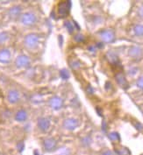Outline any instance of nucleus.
Instances as JSON below:
<instances>
[{
    "label": "nucleus",
    "instance_id": "nucleus-35",
    "mask_svg": "<svg viewBox=\"0 0 143 155\" xmlns=\"http://www.w3.org/2000/svg\"><path fill=\"white\" fill-rule=\"evenodd\" d=\"M97 111H98V113L100 116L102 115V114H101V111H100V109H99V108H97Z\"/></svg>",
    "mask_w": 143,
    "mask_h": 155
},
{
    "label": "nucleus",
    "instance_id": "nucleus-34",
    "mask_svg": "<svg viewBox=\"0 0 143 155\" xmlns=\"http://www.w3.org/2000/svg\"><path fill=\"white\" fill-rule=\"evenodd\" d=\"M89 50H90L91 52H94L95 51V47H89Z\"/></svg>",
    "mask_w": 143,
    "mask_h": 155
},
{
    "label": "nucleus",
    "instance_id": "nucleus-9",
    "mask_svg": "<svg viewBox=\"0 0 143 155\" xmlns=\"http://www.w3.org/2000/svg\"><path fill=\"white\" fill-rule=\"evenodd\" d=\"M7 99L11 103H17L20 99V94L17 90H11L8 92Z\"/></svg>",
    "mask_w": 143,
    "mask_h": 155
},
{
    "label": "nucleus",
    "instance_id": "nucleus-11",
    "mask_svg": "<svg viewBox=\"0 0 143 155\" xmlns=\"http://www.w3.org/2000/svg\"><path fill=\"white\" fill-rule=\"evenodd\" d=\"M38 126L42 132H47L50 127V121L47 117H41L38 120Z\"/></svg>",
    "mask_w": 143,
    "mask_h": 155
},
{
    "label": "nucleus",
    "instance_id": "nucleus-5",
    "mask_svg": "<svg viewBox=\"0 0 143 155\" xmlns=\"http://www.w3.org/2000/svg\"><path fill=\"white\" fill-rule=\"evenodd\" d=\"M71 8V2L70 1H64V2H61L58 5V12L59 14L61 17H66L69 12V10Z\"/></svg>",
    "mask_w": 143,
    "mask_h": 155
},
{
    "label": "nucleus",
    "instance_id": "nucleus-31",
    "mask_svg": "<svg viewBox=\"0 0 143 155\" xmlns=\"http://www.w3.org/2000/svg\"><path fill=\"white\" fill-rule=\"evenodd\" d=\"M102 155H113V154L111 151H105V152L103 153Z\"/></svg>",
    "mask_w": 143,
    "mask_h": 155
},
{
    "label": "nucleus",
    "instance_id": "nucleus-32",
    "mask_svg": "<svg viewBox=\"0 0 143 155\" xmlns=\"http://www.w3.org/2000/svg\"><path fill=\"white\" fill-rule=\"evenodd\" d=\"M97 47H98V48H102V47H104V44H103V43H98V44H97Z\"/></svg>",
    "mask_w": 143,
    "mask_h": 155
},
{
    "label": "nucleus",
    "instance_id": "nucleus-6",
    "mask_svg": "<svg viewBox=\"0 0 143 155\" xmlns=\"http://www.w3.org/2000/svg\"><path fill=\"white\" fill-rule=\"evenodd\" d=\"M15 65L20 68H27L30 65V59L28 58L26 55H19L16 60H15Z\"/></svg>",
    "mask_w": 143,
    "mask_h": 155
},
{
    "label": "nucleus",
    "instance_id": "nucleus-22",
    "mask_svg": "<svg viewBox=\"0 0 143 155\" xmlns=\"http://www.w3.org/2000/svg\"><path fill=\"white\" fill-rule=\"evenodd\" d=\"M8 39V34L6 33H0V44L4 43Z\"/></svg>",
    "mask_w": 143,
    "mask_h": 155
},
{
    "label": "nucleus",
    "instance_id": "nucleus-25",
    "mask_svg": "<svg viewBox=\"0 0 143 155\" xmlns=\"http://www.w3.org/2000/svg\"><path fill=\"white\" fill-rule=\"evenodd\" d=\"M134 126H135V128H136L138 131H142L143 130L142 124L141 123H139V122H135V123H134Z\"/></svg>",
    "mask_w": 143,
    "mask_h": 155
},
{
    "label": "nucleus",
    "instance_id": "nucleus-1",
    "mask_svg": "<svg viewBox=\"0 0 143 155\" xmlns=\"http://www.w3.org/2000/svg\"><path fill=\"white\" fill-rule=\"evenodd\" d=\"M39 40H40L39 35L35 33H30L26 35L25 38V45L29 49H34L38 47Z\"/></svg>",
    "mask_w": 143,
    "mask_h": 155
},
{
    "label": "nucleus",
    "instance_id": "nucleus-14",
    "mask_svg": "<svg viewBox=\"0 0 143 155\" xmlns=\"http://www.w3.org/2000/svg\"><path fill=\"white\" fill-rule=\"evenodd\" d=\"M26 118H27V113H26V111H24V110L19 111L16 113V115H15V119H16L18 122H24V121L26 120Z\"/></svg>",
    "mask_w": 143,
    "mask_h": 155
},
{
    "label": "nucleus",
    "instance_id": "nucleus-4",
    "mask_svg": "<svg viewBox=\"0 0 143 155\" xmlns=\"http://www.w3.org/2000/svg\"><path fill=\"white\" fill-rule=\"evenodd\" d=\"M63 126L69 131H74L79 126V121L76 118L69 117L64 120L63 122Z\"/></svg>",
    "mask_w": 143,
    "mask_h": 155
},
{
    "label": "nucleus",
    "instance_id": "nucleus-30",
    "mask_svg": "<svg viewBox=\"0 0 143 155\" xmlns=\"http://www.w3.org/2000/svg\"><path fill=\"white\" fill-rule=\"evenodd\" d=\"M102 127H103V131H104V132H106V123H105L104 121H103Z\"/></svg>",
    "mask_w": 143,
    "mask_h": 155
},
{
    "label": "nucleus",
    "instance_id": "nucleus-23",
    "mask_svg": "<svg viewBox=\"0 0 143 155\" xmlns=\"http://www.w3.org/2000/svg\"><path fill=\"white\" fill-rule=\"evenodd\" d=\"M136 85L139 89L143 90V76L140 77L137 80V82H136Z\"/></svg>",
    "mask_w": 143,
    "mask_h": 155
},
{
    "label": "nucleus",
    "instance_id": "nucleus-29",
    "mask_svg": "<svg viewBox=\"0 0 143 155\" xmlns=\"http://www.w3.org/2000/svg\"><path fill=\"white\" fill-rule=\"evenodd\" d=\"M111 86H112V84H111V82H105V90H109V89H111Z\"/></svg>",
    "mask_w": 143,
    "mask_h": 155
},
{
    "label": "nucleus",
    "instance_id": "nucleus-33",
    "mask_svg": "<svg viewBox=\"0 0 143 155\" xmlns=\"http://www.w3.org/2000/svg\"><path fill=\"white\" fill-rule=\"evenodd\" d=\"M60 155H69V154L68 151H63L62 153H61V154Z\"/></svg>",
    "mask_w": 143,
    "mask_h": 155
},
{
    "label": "nucleus",
    "instance_id": "nucleus-12",
    "mask_svg": "<svg viewBox=\"0 0 143 155\" xmlns=\"http://www.w3.org/2000/svg\"><path fill=\"white\" fill-rule=\"evenodd\" d=\"M9 16L12 18V19H16L17 17H19L21 13V7L19 5H15L13 7H12L10 10H9Z\"/></svg>",
    "mask_w": 143,
    "mask_h": 155
},
{
    "label": "nucleus",
    "instance_id": "nucleus-18",
    "mask_svg": "<svg viewBox=\"0 0 143 155\" xmlns=\"http://www.w3.org/2000/svg\"><path fill=\"white\" fill-rule=\"evenodd\" d=\"M69 65H70V67H71L73 69H77V68H79L80 66H81L80 62H79L77 60H69Z\"/></svg>",
    "mask_w": 143,
    "mask_h": 155
},
{
    "label": "nucleus",
    "instance_id": "nucleus-24",
    "mask_svg": "<svg viewBox=\"0 0 143 155\" xmlns=\"http://www.w3.org/2000/svg\"><path fill=\"white\" fill-rule=\"evenodd\" d=\"M75 40L77 41V42H82L84 40V37H83V35L82 34H77V35H76L75 36Z\"/></svg>",
    "mask_w": 143,
    "mask_h": 155
},
{
    "label": "nucleus",
    "instance_id": "nucleus-21",
    "mask_svg": "<svg viewBox=\"0 0 143 155\" xmlns=\"http://www.w3.org/2000/svg\"><path fill=\"white\" fill-rule=\"evenodd\" d=\"M60 76H61V79H63V80H67L68 78L69 77V71H68L67 69H65V68L61 69V71H60Z\"/></svg>",
    "mask_w": 143,
    "mask_h": 155
},
{
    "label": "nucleus",
    "instance_id": "nucleus-17",
    "mask_svg": "<svg viewBox=\"0 0 143 155\" xmlns=\"http://www.w3.org/2000/svg\"><path fill=\"white\" fill-rule=\"evenodd\" d=\"M134 32L137 36H143V25H136L134 28Z\"/></svg>",
    "mask_w": 143,
    "mask_h": 155
},
{
    "label": "nucleus",
    "instance_id": "nucleus-15",
    "mask_svg": "<svg viewBox=\"0 0 143 155\" xmlns=\"http://www.w3.org/2000/svg\"><path fill=\"white\" fill-rule=\"evenodd\" d=\"M116 81L123 88H126L127 87V82L125 80V77L124 76V75L121 74V73H119V74L116 75Z\"/></svg>",
    "mask_w": 143,
    "mask_h": 155
},
{
    "label": "nucleus",
    "instance_id": "nucleus-26",
    "mask_svg": "<svg viewBox=\"0 0 143 155\" xmlns=\"http://www.w3.org/2000/svg\"><path fill=\"white\" fill-rule=\"evenodd\" d=\"M138 14H139V16L142 19H143V4L139 7V9H138Z\"/></svg>",
    "mask_w": 143,
    "mask_h": 155
},
{
    "label": "nucleus",
    "instance_id": "nucleus-7",
    "mask_svg": "<svg viewBox=\"0 0 143 155\" xmlns=\"http://www.w3.org/2000/svg\"><path fill=\"white\" fill-rule=\"evenodd\" d=\"M56 146H57V142H56V140L55 138H47L44 139L43 146H44L46 151L51 152V151H53V150H55L56 148Z\"/></svg>",
    "mask_w": 143,
    "mask_h": 155
},
{
    "label": "nucleus",
    "instance_id": "nucleus-20",
    "mask_svg": "<svg viewBox=\"0 0 143 155\" xmlns=\"http://www.w3.org/2000/svg\"><path fill=\"white\" fill-rule=\"evenodd\" d=\"M65 26L68 29L69 33H72L74 32V25H73V24L70 21H66L65 22Z\"/></svg>",
    "mask_w": 143,
    "mask_h": 155
},
{
    "label": "nucleus",
    "instance_id": "nucleus-16",
    "mask_svg": "<svg viewBox=\"0 0 143 155\" xmlns=\"http://www.w3.org/2000/svg\"><path fill=\"white\" fill-rule=\"evenodd\" d=\"M106 56H107L108 60H110V62H112L113 64H116V63L119 62V57H118V55L114 52H112V51L108 52L106 54Z\"/></svg>",
    "mask_w": 143,
    "mask_h": 155
},
{
    "label": "nucleus",
    "instance_id": "nucleus-10",
    "mask_svg": "<svg viewBox=\"0 0 143 155\" xmlns=\"http://www.w3.org/2000/svg\"><path fill=\"white\" fill-rule=\"evenodd\" d=\"M12 58V55L9 49L4 48L0 50V62L1 63H9Z\"/></svg>",
    "mask_w": 143,
    "mask_h": 155
},
{
    "label": "nucleus",
    "instance_id": "nucleus-8",
    "mask_svg": "<svg viewBox=\"0 0 143 155\" xmlns=\"http://www.w3.org/2000/svg\"><path fill=\"white\" fill-rule=\"evenodd\" d=\"M49 105L52 109H54L55 111H58L62 107L63 101H62L61 97L55 96V97H53L49 100Z\"/></svg>",
    "mask_w": 143,
    "mask_h": 155
},
{
    "label": "nucleus",
    "instance_id": "nucleus-3",
    "mask_svg": "<svg viewBox=\"0 0 143 155\" xmlns=\"http://www.w3.org/2000/svg\"><path fill=\"white\" fill-rule=\"evenodd\" d=\"M100 38L104 43H112L115 39V33L111 29L104 30L100 33Z\"/></svg>",
    "mask_w": 143,
    "mask_h": 155
},
{
    "label": "nucleus",
    "instance_id": "nucleus-27",
    "mask_svg": "<svg viewBox=\"0 0 143 155\" xmlns=\"http://www.w3.org/2000/svg\"><path fill=\"white\" fill-rule=\"evenodd\" d=\"M18 149H19L20 152H22V151H23V149H24V143H23V142H20V143L18 144Z\"/></svg>",
    "mask_w": 143,
    "mask_h": 155
},
{
    "label": "nucleus",
    "instance_id": "nucleus-13",
    "mask_svg": "<svg viewBox=\"0 0 143 155\" xmlns=\"http://www.w3.org/2000/svg\"><path fill=\"white\" fill-rule=\"evenodd\" d=\"M142 54V50L139 47H132L129 50V55L133 58L140 57Z\"/></svg>",
    "mask_w": 143,
    "mask_h": 155
},
{
    "label": "nucleus",
    "instance_id": "nucleus-2",
    "mask_svg": "<svg viewBox=\"0 0 143 155\" xmlns=\"http://www.w3.org/2000/svg\"><path fill=\"white\" fill-rule=\"evenodd\" d=\"M21 23L26 25V26H32L34 25L36 21H37V18L35 16L34 13L31 12H26L24 13L20 18Z\"/></svg>",
    "mask_w": 143,
    "mask_h": 155
},
{
    "label": "nucleus",
    "instance_id": "nucleus-28",
    "mask_svg": "<svg viewBox=\"0 0 143 155\" xmlns=\"http://www.w3.org/2000/svg\"><path fill=\"white\" fill-rule=\"evenodd\" d=\"M87 92H88L89 94H90V95L93 94V89L91 88V86L89 85V86L87 87Z\"/></svg>",
    "mask_w": 143,
    "mask_h": 155
},
{
    "label": "nucleus",
    "instance_id": "nucleus-19",
    "mask_svg": "<svg viewBox=\"0 0 143 155\" xmlns=\"http://www.w3.org/2000/svg\"><path fill=\"white\" fill-rule=\"evenodd\" d=\"M109 138L112 140V141H119L120 139V134L116 132H111L109 134Z\"/></svg>",
    "mask_w": 143,
    "mask_h": 155
}]
</instances>
